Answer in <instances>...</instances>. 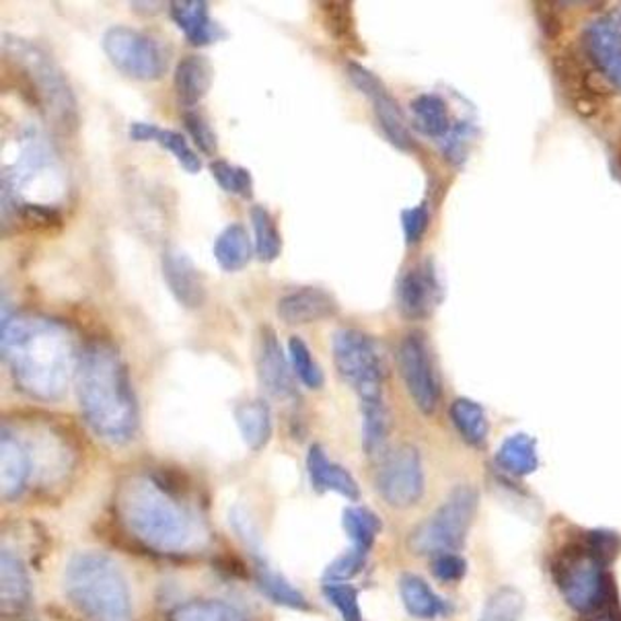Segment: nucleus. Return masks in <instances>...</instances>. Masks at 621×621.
Returning <instances> with one entry per match:
<instances>
[{
	"instance_id": "obj_27",
	"label": "nucleus",
	"mask_w": 621,
	"mask_h": 621,
	"mask_svg": "<svg viewBox=\"0 0 621 621\" xmlns=\"http://www.w3.org/2000/svg\"><path fill=\"white\" fill-rule=\"evenodd\" d=\"M213 251L214 260L223 272H241L251 262L255 248L249 239L246 227L239 223H232L216 237Z\"/></svg>"
},
{
	"instance_id": "obj_14",
	"label": "nucleus",
	"mask_w": 621,
	"mask_h": 621,
	"mask_svg": "<svg viewBox=\"0 0 621 621\" xmlns=\"http://www.w3.org/2000/svg\"><path fill=\"white\" fill-rule=\"evenodd\" d=\"M285 350L278 342L274 330L262 327L260 342H258V356H255V369L262 387L270 397L278 402H297L299 393L295 385L292 369L288 365Z\"/></svg>"
},
{
	"instance_id": "obj_18",
	"label": "nucleus",
	"mask_w": 621,
	"mask_h": 621,
	"mask_svg": "<svg viewBox=\"0 0 621 621\" xmlns=\"http://www.w3.org/2000/svg\"><path fill=\"white\" fill-rule=\"evenodd\" d=\"M0 474H2V497L13 500L25 492L29 479L34 478V467L29 451L15 428L2 427L0 441Z\"/></svg>"
},
{
	"instance_id": "obj_39",
	"label": "nucleus",
	"mask_w": 621,
	"mask_h": 621,
	"mask_svg": "<svg viewBox=\"0 0 621 621\" xmlns=\"http://www.w3.org/2000/svg\"><path fill=\"white\" fill-rule=\"evenodd\" d=\"M323 595L334 605L342 621H362L360 605H358V590L346 583H327L323 586Z\"/></svg>"
},
{
	"instance_id": "obj_16",
	"label": "nucleus",
	"mask_w": 621,
	"mask_h": 621,
	"mask_svg": "<svg viewBox=\"0 0 621 621\" xmlns=\"http://www.w3.org/2000/svg\"><path fill=\"white\" fill-rule=\"evenodd\" d=\"M339 313L336 297L320 286H301L288 290L276 304V315L286 325H309L332 320Z\"/></svg>"
},
{
	"instance_id": "obj_30",
	"label": "nucleus",
	"mask_w": 621,
	"mask_h": 621,
	"mask_svg": "<svg viewBox=\"0 0 621 621\" xmlns=\"http://www.w3.org/2000/svg\"><path fill=\"white\" fill-rule=\"evenodd\" d=\"M449 416H451L453 427L457 428V432L462 434L465 443L471 444V446H479V444L486 443L490 422H488L486 411L479 406L478 402L467 399V397H459V399H455L451 404Z\"/></svg>"
},
{
	"instance_id": "obj_35",
	"label": "nucleus",
	"mask_w": 621,
	"mask_h": 621,
	"mask_svg": "<svg viewBox=\"0 0 621 621\" xmlns=\"http://www.w3.org/2000/svg\"><path fill=\"white\" fill-rule=\"evenodd\" d=\"M288 360L290 367L297 374V379L301 381L304 387L309 390H321L325 383V374L321 371L318 360L313 358V353L309 350V346L302 342L301 337L292 336L288 339Z\"/></svg>"
},
{
	"instance_id": "obj_43",
	"label": "nucleus",
	"mask_w": 621,
	"mask_h": 621,
	"mask_svg": "<svg viewBox=\"0 0 621 621\" xmlns=\"http://www.w3.org/2000/svg\"><path fill=\"white\" fill-rule=\"evenodd\" d=\"M428 223H430L428 202H420L402 213V231H404V239L408 246H416L425 237Z\"/></svg>"
},
{
	"instance_id": "obj_36",
	"label": "nucleus",
	"mask_w": 621,
	"mask_h": 621,
	"mask_svg": "<svg viewBox=\"0 0 621 621\" xmlns=\"http://www.w3.org/2000/svg\"><path fill=\"white\" fill-rule=\"evenodd\" d=\"M523 609L525 597L513 586H502L483 605L479 621H518Z\"/></svg>"
},
{
	"instance_id": "obj_32",
	"label": "nucleus",
	"mask_w": 621,
	"mask_h": 621,
	"mask_svg": "<svg viewBox=\"0 0 621 621\" xmlns=\"http://www.w3.org/2000/svg\"><path fill=\"white\" fill-rule=\"evenodd\" d=\"M391 432V414L385 399L373 402V404H362V446L367 455H379Z\"/></svg>"
},
{
	"instance_id": "obj_31",
	"label": "nucleus",
	"mask_w": 621,
	"mask_h": 621,
	"mask_svg": "<svg viewBox=\"0 0 621 621\" xmlns=\"http://www.w3.org/2000/svg\"><path fill=\"white\" fill-rule=\"evenodd\" d=\"M249 220L253 227V248L260 262L272 264L283 253V235L274 216L267 213L264 206H253L249 213Z\"/></svg>"
},
{
	"instance_id": "obj_5",
	"label": "nucleus",
	"mask_w": 621,
	"mask_h": 621,
	"mask_svg": "<svg viewBox=\"0 0 621 621\" xmlns=\"http://www.w3.org/2000/svg\"><path fill=\"white\" fill-rule=\"evenodd\" d=\"M64 593L89 621H130L132 599L122 569L104 553L72 556L64 570Z\"/></svg>"
},
{
	"instance_id": "obj_26",
	"label": "nucleus",
	"mask_w": 621,
	"mask_h": 621,
	"mask_svg": "<svg viewBox=\"0 0 621 621\" xmlns=\"http://www.w3.org/2000/svg\"><path fill=\"white\" fill-rule=\"evenodd\" d=\"M409 114L414 126L430 139H437L439 143L451 132V118L449 106L441 95L437 93H422L411 99Z\"/></svg>"
},
{
	"instance_id": "obj_19",
	"label": "nucleus",
	"mask_w": 621,
	"mask_h": 621,
	"mask_svg": "<svg viewBox=\"0 0 621 621\" xmlns=\"http://www.w3.org/2000/svg\"><path fill=\"white\" fill-rule=\"evenodd\" d=\"M169 15L192 46H211L227 36V32L211 17L208 4L202 0L171 2Z\"/></svg>"
},
{
	"instance_id": "obj_33",
	"label": "nucleus",
	"mask_w": 621,
	"mask_h": 621,
	"mask_svg": "<svg viewBox=\"0 0 621 621\" xmlns=\"http://www.w3.org/2000/svg\"><path fill=\"white\" fill-rule=\"evenodd\" d=\"M255 574H258L260 590L266 595L272 604L283 605L288 609H301V611L309 609V604L302 597L301 590L290 585L283 574L267 569L266 564H260Z\"/></svg>"
},
{
	"instance_id": "obj_7",
	"label": "nucleus",
	"mask_w": 621,
	"mask_h": 621,
	"mask_svg": "<svg viewBox=\"0 0 621 621\" xmlns=\"http://www.w3.org/2000/svg\"><path fill=\"white\" fill-rule=\"evenodd\" d=\"M478 509V492L469 486L455 488L443 504L409 533L408 548L416 556H437L457 551L474 523Z\"/></svg>"
},
{
	"instance_id": "obj_9",
	"label": "nucleus",
	"mask_w": 621,
	"mask_h": 621,
	"mask_svg": "<svg viewBox=\"0 0 621 621\" xmlns=\"http://www.w3.org/2000/svg\"><path fill=\"white\" fill-rule=\"evenodd\" d=\"M377 490L393 509H409L425 494V469L416 446L390 451L377 469Z\"/></svg>"
},
{
	"instance_id": "obj_8",
	"label": "nucleus",
	"mask_w": 621,
	"mask_h": 621,
	"mask_svg": "<svg viewBox=\"0 0 621 621\" xmlns=\"http://www.w3.org/2000/svg\"><path fill=\"white\" fill-rule=\"evenodd\" d=\"M107 60L134 81H157L167 71V52L157 37L134 27L114 25L101 37Z\"/></svg>"
},
{
	"instance_id": "obj_2",
	"label": "nucleus",
	"mask_w": 621,
	"mask_h": 621,
	"mask_svg": "<svg viewBox=\"0 0 621 621\" xmlns=\"http://www.w3.org/2000/svg\"><path fill=\"white\" fill-rule=\"evenodd\" d=\"M116 509L126 532L148 550L178 556L202 541V523L188 504V490L165 471L126 479Z\"/></svg>"
},
{
	"instance_id": "obj_34",
	"label": "nucleus",
	"mask_w": 621,
	"mask_h": 621,
	"mask_svg": "<svg viewBox=\"0 0 621 621\" xmlns=\"http://www.w3.org/2000/svg\"><path fill=\"white\" fill-rule=\"evenodd\" d=\"M342 525L348 533V537L353 539L355 548L358 550L371 551L374 546V539L381 532V518L374 515L373 511L365 509V506H350L344 511L342 515Z\"/></svg>"
},
{
	"instance_id": "obj_11",
	"label": "nucleus",
	"mask_w": 621,
	"mask_h": 621,
	"mask_svg": "<svg viewBox=\"0 0 621 621\" xmlns=\"http://www.w3.org/2000/svg\"><path fill=\"white\" fill-rule=\"evenodd\" d=\"M346 72H348V79L356 89L360 91L373 104L377 122L381 126L383 134L387 136V141L395 148L411 153L416 148V141L411 136V130H409L408 122L404 118L402 107L393 99V95L385 87V83L374 72L369 71L367 67H362L360 62H348Z\"/></svg>"
},
{
	"instance_id": "obj_4",
	"label": "nucleus",
	"mask_w": 621,
	"mask_h": 621,
	"mask_svg": "<svg viewBox=\"0 0 621 621\" xmlns=\"http://www.w3.org/2000/svg\"><path fill=\"white\" fill-rule=\"evenodd\" d=\"M2 52L21 89L60 134H72L79 126V106L71 83L52 56L29 39L4 36Z\"/></svg>"
},
{
	"instance_id": "obj_23",
	"label": "nucleus",
	"mask_w": 621,
	"mask_h": 621,
	"mask_svg": "<svg viewBox=\"0 0 621 621\" xmlns=\"http://www.w3.org/2000/svg\"><path fill=\"white\" fill-rule=\"evenodd\" d=\"M130 139L136 143H146V141H155L163 146L165 151H169L179 165L188 171V174H198L202 169V160L195 155L194 148L186 141V136L176 130L169 128H159V126L151 124V122H132L130 128Z\"/></svg>"
},
{
	"instance_id": "obj_44",
	"label": "nucleus",
	"mask_w": 621,
	"mask_h": 621,
	"mask_svg": "<svg viewBox=\"0 0 621 621\" xmlns=\"http://www.w3.org/2000/svg\"><path fill=\"white\" fill-rule=\"evenodd\" d=\"M469 136H471V126L467 122H457L451 128V132L444 136L443 153L446 159L455 165H459L467 159V151H469Z\"/></svg>"
},
{
	"instance_id": "obj_37",
	"label": "nucleus",
	"mask_w": 621,
	"mask_h": 621,
	"mask_svg": "<svg viewBox=\"0 0 621 621\" xmlns=\"http://www.w3.org/2000/svg\"><path fill=\"white\" fill-rule=\"evenodd\" d=\"M211 174L214 181L218 183V188L227 194L239 195V198H253V178L251 171L241 167V165H232L229 160H213L211 163Z\"/></svg>"
},
{
	"instance_id": "obj_22",
	"label": "nucleus",
	"mask_w": 621,
	"mask_h": 621,
	"mask_svg": "<svg viewBox=\"0 0 621 621\" xmlns=\"http://www.w3.org/2000/svg\"><path fill=\"white\" fill-rule=\"evenodd\" d=\"M213 64L208 58L200 53L183 56L176 67V76H174V89L179 104L186 107L198 106L213 87Z\"/></svg>"
},
{
	"instance_id": "obj_10",
	"label": "nucleus",
	"mask_w": 621,
	"mask_h": 621,
	"mask_svg": "<svg viewBox=\"0 0 621 621\" xmlns=\"http://www.w3.org/2000/svg\"><path fill=\"white\" fill-rule=\"evenodd\" d=\"M397 369L414 404L422 414H432L441 397V381L428 350L427 337L414 332L399 342Z\"/></svg>"
},
{
	"instance_id": "obj_17",
	"label": "nucleus",
	"mask_w": 621,
	"mask_h": 621,
	"mask_svg": "<svg viewBox=\"0 0 621 621\" xmlns=\"http://www.w3.org/2000/svg\"><path fill=\"white\" fill-rule=\"evenodd\" d=\"M441 299V285L432 264L411 267L397 285V307L406 320H425Z\"/></svg>"
},
{
	"instance_id": "obj_40",
	"label": "nucleus",
	"mask_w": 621,
	"mask_h": 621,
	"mask_svg": "<svg viewBox=\"0 0 621 621\" xmlns=\"http://www.w3.org/2000/svg\"><path fill=\"white\" fill-rule=\"evenodd\" d=\"M367 556H369L367 551L358 550L353 546L350 550L337 556L336 560L325 569L323 578L327 583H346V581L355 578L356 574L365 569Z\"/></svg>"
},
{
	"instance_id": "obj_13",
	"label": "nucleus",
	"mask_w": 621,
	"mask_h": 621,
	"mask_svg": "<svg viewBox=\"0 0 621 621\" xmlns=\"http://www.w3.org/2000/svg\"><path fill=\"white\" fill-rule=\"evenodd\" d=\"M558 586L566 604L578 613H593L605 604L607 583L595 556H574L558 569Z\"/></svg>"
},
{
	"instance_id": "obj_29",
	"label": "nucleus",
	"mask_w": 621,
	"mask_h": 621,
	"mask_svg": "<svg viewBox=\"0 0 621 621\" xmlns=\"http://www.w3.org/2000/svg\"><path fill=\"white\" fill-rule=\"evenodd\" d=\"M321 11H323V23L327 27V34L334 37L339 46L353 52H362V44L358 37V29H356L353 2L348 0L321 2Z\"/></svg>"
},
{
	"instance_id": "obj_25",
	"label": "nucleus",
	"mask_w": 621,
	"mask_h": 621,
	"mask_svg": "<svg viewBox=\"0 0 621 621\" xmlns=\"http://www.w3.org/2000/svg\"><path fill=\"white\" fill-rule=\"evenodd\" d=\"M399 597L409 616L418 620H434L449 611V605L434 595L427 581L409 572L399 578Z\"/></svg>"
},
{
	"instance_id": "obj_15",
	"label": "nucleus",
	"mask_w": 621,
	"mask_h": 621,
	"mask_svg": "<svg viewBox=\"0 0 621 621\" xmlns=\"http://www.w3.org/2000/svg\"><path fill=\"white\" fill-rule=\"evenodd\" d=\"M163 278L174 299L186 309H200L206 302V283L192 258L178 248H167L160 258Z\"/></svg>"
},
{
	"instance_id": "obj_45",
	"label": "nucleus",
	"mask_w": 621,
	"mask_h": 621,
	"mask_svg": "<svg viewBox=\"0 0 621 621\" xmlns=\"http://www.w3.org/2000/svg\"><path fill=\"white\" fill-rule=\"evenodd\" d=\"M595 621H621L618 616H613V613H605L601 618H597Z\"/></svg>"
},
{
	"instance_id": "obj_6",
	"label": "nucleus",
	"mask_w": 621,
	"mask_h": 621,
	"mask_svg": "<svg viewBox=\"0 0 621 621\" xmlns=\"http://www.w3.org/2000/svg\"><path fill=\"white\" fill-rule=\"evenodd\" d=\"M332 355L339 379L360 397V406L383 402L385 367L374 337L356 327H339L332 337Z\"/></svg>"
},
{
	"instance_id": "obj_3",
	"label": "nucleus",
	"mask_w": 621,
	"mask_h": 621,
	"mask_svg": "<svg viewBox=\"0 0 621 621\" xmlns=\"http://www.w3.org/2000/svg\"><path fill=\"white\" fill-rule=\"evenodd\" d=\"M74 381L87 427L104 443H130L139 430V404L120 353L104 339L85 344Z\"/></svg>"
},
{
	"instance_id": "obj_42",
	"label": "nucleus",
	"mask_w": 621,
	"mask_h": 621,
	"mask_svg": "<svg viewBox=\"0 0 621 621\" xmlns=\"http://www.w3.org/2000/svg\"><path fill=\"white\" fill-rule=\"evenodd\" d=\"M430 570L434 578L441 583H459L467 574V562L457 551H444V553L432 556Z\"/></svg>"
},
{
	"instance_id": "obj_21",
	"label": "nucleus",
	"mask_w": 621,
	"mask_h": 621,
	"mask_svg": "<svg viewBox=\"0 0 621 621\" xmlns=\"http://www.w3.org/2000/svg\"><path fill=\"white\" fill-rule=\"evenodd\" d=\"M307 471L311 486L320 494L336 492L348 500H358L360 497V488L353 474L346 467L332 462L320 444H311V449L307 451Z\"/></svg>"
},
{
	"instance_id": "obj_20",
	"label": "nucleus",
	"mask_w": 621,
	"mask_h": 621,
	"mask_svg": "<svg viewBox=\"0 0 621 621\" xmlns=\"http://www.w3.org/2000/svg\"><path fill=\"white\" fill-rule=\"evenodd\" d=\"M2 613L4 620H21L27 616L32 604V585L27 569L17 553L2 550Z\"/></svg>"
},
{
	"instance_id": "obj_28",
	"label": "nucleus",
	"mask_w": 621,
	"mask_h": 621,
	"mask_svg": "<svg viewBox=\"0 0 621 621\" xmlns=\"http://www.w3.org/2000/svg\"><path fill=\"white\" fill-rule=\"evenodd\" d=\"M497 463L502 471H509L518 478L532 476L533 471L539 467L535 439L525 432H518V434L504 439V443L498 446Z\"/></svg>"
},
{
	"instance_id": "obj_41",
	"label": "nucleus",
	"mask_w": 621,
	"mask_h": 621,
	"mask_svg": "<svg viewBox=\"0 0 621 621\" xmlns=\"http://www.w3.org/2000/svg\"><path fill=\"white\" fill-rule=\"evenodd\" d=\"M183 126H186L188 134L192 136V141H194L195 146H198V151H202V153L208 155V157L216 155V151H218L216 132H214L213 126H211V122H208L202 114L188 111V114L183 116Z\"/></svg>"
},
{
	"instance_id": "obj_24",
	"label": "nucleus",
	"mask_w": 621,
	"mask_h": 621,
	"mask_svg": "<svg viewBox=\"0 0 621 621\" xmlns=\"http://www.w3.org/2000/svg\"><path fill=\"white\" fill-rule=\"evenodd\" d=\"M235 422L251 451H262L272 439V409L266 399H249L235 409Z\"/></svg>"
},
{
	"instance_id": "obj_1",
	"label": "nucleus",
	"mask_w": 621,
	"mask_h": 621,
	"mask_svg": "<svg viewBox=\"0 0 621 621\" xmlns=\"http://www.w3.org/2000/svg\"><path fill=\"white\" fill-rule=\"evenodd\" d=\"M81 350L62 321L39 313L2 315V358L15 385L39 402H56L76 377Z\"/></svg>"
},
{
	"instance_id": "obj_12",
	"label": "nucleus",
	"mask_w": 621,
	"mask_h": 621,
	"mask_svg": "<svg viewBox=\"0 0 621 621\" xmlns=\"http://www.w3.org/2000/svg\"><path fill=\"white\" fill-rule=\"evenodd\" d=\"M583 50L605 83L621 93V7L588 21L583 32Z\"/></svg>"
},
{
	"instance_id": "obj_38",
	"label": "nucleus",
	"mask_w": 621,
	"mask_h": 621,
	"mask_svg": "<svg viewBox=\"0 0 621 621\" xmlns=\"http://www.w3.org/2000/svg\"><path fill=\"white\" fill-rule=\"evenodd\" d=\"M167 621H246L239 611L220 601H192L171 611Z\"/></svg>"
}]
</instances>
